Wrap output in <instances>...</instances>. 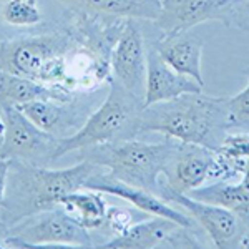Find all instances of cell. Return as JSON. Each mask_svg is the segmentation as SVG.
Returning <instances> with one entry per match:
<instances>
[{"mask_svg":"<svg viewBox=\"0 0 249 249\" xmlns=\"http://www.w3.org/2000/svg\"><path fill=\"white\" fill-rule=\"evenodd\" d=\"M226 100L201 91L143 107L135 133H161L164 138L216 151L228 130Z\"/></svg>","mask_w":249,"mask_h":249,"instance_id":"cell-1","label":"cell"},{"mask_svg":"<svg viewBox=\"0 0 249 249\" xmlns=\"http://www.w3.org/2000/svg\"><path fill=\"white\" fill-rule=\"evenodd\" d=\"M98 170L100 166L88 160L62 170L12 160L2 204V223L12 226L23 218L60 206L67 195L82 190Z\"/></svg>","mask_w":249,"mask_h":249,"instance_id":"cell-2","label":"cell"},{"mask_svg":"<svg viewBox=\"0 0 249 249\" xmlns=\"http://www.w3.org/2000/svg\"><path fill=\"white\" fill-rule=\"evenodd\" d=\"M176 140L166 138L161 143H146L133 138L116 140L82 150V160L96 166H107L113 178L131 186L158 193L160 176L173 153Z\"/></svg>","mask_w":249,"mask_h":249,"instance_id":"cell-3","label":"cell"},{"mask_svg":"<svg viewBox=\"0 0 249 249\" xmlns=\"http://www.w3.org/2000/svg\"><path fill=\"white\" fill-rule=\"evenodd\" d=\"M143 108V102L133 93L113 82L105 102L87 118L75 133L58 138L53 161L70 151H82L96 144L111 143L130 138L135 133L136 120Z\"/></svg>","mask_w":249,"mask_h":249,"instance_id":"cell-4","label":"cell"},{"mask_svg":"<svg viewBox=\"0 0 249 249\" xmlns=\"http://www.w3.org/2000/svg\"><path fill=\"white\" fill-rule=\"evenodd\" d=\"M70 47L71 38L67 34L0 42V70L65 88Z\"/></svg>","mask_w":249,"mask_h":249,"instance_id":"cell-5","label":"cell"},{"mask_svg":"<svg viewBox=\"0 0 249 249\" xmlns=\"http://www.w3.org/2000/svg\"><path fill=\"white\" fill-rule=\"evenodd\" d=\"M3 244L5 248H90L91 238L87 228L57 206L12 224Z\"/></svg>","mask_w":249,"mask_h":249,"instance_id":"cell-6","label":"cell"},{"mask_svg":"<svg viewBox=\"0 0 249 249\" xmlns=\"http://www.w3.org/2000/svg\"><path fill=\"white\" fill-rule=\"evenodd\" d=\"M3 122L5 140L0 156L34 164L53 161L58 138L38 128L18 107H3Z\"/></svg>","mask_w":249,"mask_h":249,"instance_id":"cell-7","label":"cell"},{"mask_svg":"<svg viewBox=\"0 0 249 249\" xmlns=\"http://www.w3.org/2000/svg\"><path fill=\"white\" fill-rule=\"evenodd\" d=\"M156 195L164 201L178 204L208 232L216 248H239L241 243V219L230 208L219 206L196 199L190 195L176 193L160 181Z\"/></svg>","mask_w":249,"mask_h":249,"instance_id":"cell-8","label":"cell"},{"mask_svg":"<svg viewBox=\"0 0 249 249\" xmlns=\"http://www.w3.org/2000/svg\"><path fill=\"white\" fill-rule=\"evenodd\" d=\"M236 0H161L155 25L163 35L191 30L210 20L230 22L234 15Z\"/></svg>","mask_w":249,"mask_h":249,"instance_id":"cell-9","label":"cell"},{"mask_svg":"<svg viewBox=\"0 0 249 249\" xmlns=\"http://www.w3.org/2000/svg\"><path fill=\"white\" fill-rule=\"evenodd\" d=\"M111 70L115 82L143 102L146 82V48L140 29L133 20H126L111 52Z\"/></svg>","mask_w":249,"mask_h":249,"instance_id":"cell-10","label":"cell"},{"mask_svg":"<svg viewBox=\"0 0 249 249\" xmlns=\"http://www.w3.org/2000/svg\"><path fill=\"white\" fill-rule=\"evenodd\" d=\"M214 151L199 144L176 142L164 166V186L176 193L190 195L211 178Z\"/></svg>","mask_w":249,"mask_h":249,"instance_id":"cell-11","label":"cell"},{"mask_svg":"<svg viewBox=\"0 0 249 249\" xmlns=\"http://www.w3.org/2000/svg\"><path fill=\"white\" fill-rule=\"evenodd\" d=\"M83 188L100 191V193H103V195H111V196H116V198H122L130 204H133L135 208H138V210L143 213H148V214H151V216L168 218V219L175 221V223L181 224L184 228H193V218L190 214H184L183 211H178V210H175V208H171L170 203L164 201L163 198H160L155 193L120 181V179L113 178L110 173H102L100 170L95 171L93 175L87 179Z\"/></svg>","mask_w":249,"mask_h":249,"instance_id":"cell-12","label":"cell"},{"mask_svg":"<svg viewBox=\"0 0 249 249\" xmlns=\"http://www.w3.org/2000/svg\"><path fill=\"white\" fill-rule=\"evenodd\" d=\"M203 85L195 80L184 77L175 71L155 47L148 48L146 52V82H144V96L143 107H150L153 103L168 102V100L178 98L186 93H201Z\"/></svg>","mask_w":249,"mask_h":249,"instance_id":"cell-13","label":"cell"},{"mask_svg":"<svg viewBox=\"0 0 249 249\" xmlns=\"http://www.w3.org/2000/svg\"><path fill=\"white\" fill-rule=\"evenodd\" d=\"M155 50L173 70L204 87L201 58L203 40L191 30L175 35H163L153 43Z\"/></svg>","mask_w":249,"mask_h":249,"instance_id":"cell-14","label":"cell"},{"mask_svg":"<svg viewBox=\"0 0 249 249\" xmlns=\"http://www.w3.org/2000/svg\"><path fill=\"white\" fill-rule=\"evenodd\" d=\"M179 228L184 226L168 218L153 216L151 219L133 223L128 230L116 234L113 239L103 243L102 248H171V239Z\"/></svg>","mask_w":249,"mask_h":249,"instance_id":"cell-15","label":"cell"},{"mask_svg":"<svg viewBox=\"0 0 249 249\" xmlns=\"http://www.w3.org/2000/svg\"><path fill=\"white\" fill-rule=\"evenodd\" d=\"M70 91L60 85H45L35 80L0 70V105L20 107L34 100L67 102Z\"/></svg>","mask_w":249,"mask_h":249,"instance_id":"cell-16","label":"cell"},{"mask_svg":"<svg viewBox=\"0 0 249 249\" xmlns=\"http://www.w3.org/2000/svg\"><path fill=\"white\" fill-rule=\"evenodd\" d=\"M73 10L87 15L116 18H140L155 22L158 18L161 0H58Z\"/></svg>","mask_w":249,"mask_h":249,"instance_id":"cell-17","label":"cell"},{"mask_svg":"<svg viewBox=\"0 0 249 249\" xmlns=\"http://www.w3.org/2000/svg\"><path fill=\"white\" fill-rule=\"evenodd\" d=\"M103 193L82 188L62 199L60 206L65 210L78 224L87 230H96L107 223L108 206L103 199Z\"/></svg>","mask_w":249,"mask_h":249,"instance_id":"cell-18","label":"cell"},{"mask_svg":"<svg viewBox=\"0 0 249 249\" xmlns=\"http://www.w3.org/2000/svg\"><path fill=\"white\" fill-rule=\"evenodd\" d=\"M22 113L32 120L43 131L53 135L62 130L63 126L70 124V111L63 107V102L57 100H34L18 107Z\"/></svg>","mask_w":249,"mask_h":249,"instance_id":"cell-19","label":"cell"},{"mask_svg":"<svg viewBox=\"0 0 249 249\" xmlns=\"http://www.w3.org/2000/svg\"><path fill=\"white\" fill-rule=\"evenodd\" d=\"M2 18L14 27H34L42 22L37 0H9L2 7Z\"/></svg>","mask_w":249,"mask_h":249,"instance_id":"cell-20","label":"cell"},{"mask_svg":"<svg viewBox=\"0 0 249 249\" xmlns=\"http://www.w3.org/2000/svg\"><path fill=\"white\" fill-rule=\"evenodd\" d=\"M226 122L230 128L249 126V73L248 83L238 95L226 100Z\"/></svg>","mask_w":249,"mask_h":249,"instance_id":"cell-21","label":"cell"},{"mask_svg":"<svg viewBox=\"0 0 249 249\" xmlns=\"http://www.w3.org/2000/svg\"><path fill=\"white\" fill-rule=\"evenodd\" d=\"M133 214L130 211H123L118 210V208H108V214H107V223H110L111 230H113L116 234L123 232L124 230L133 224Z\"/></svg>","mask_w":249,"mask_h":249,"instance_id":"cell-22","label":"cell"},{"mask_svg":"<svg viewBox=\"0 0 249 249\" xmlns=\"http://www.w3.org/2000/svg\"><path fill=\"white\" fill-rule=\"evenodd\" d=\"M12 160L0 156V208L3 204V198H5L7 181H9V171H10Z\"/></svg>","mask_w":249,"mask_h":249,"instance_id":"cell-23","label":"cell"},{"mask_svg":"<svg viewBox=\"0 0 249 249\" xmlns=\"http://www.w3.org/2000/svg\"><path fill=\"white\" fill-rule=\"evenodd\" d=\"M3 140H5V122H3V107L0 105V151L3 146Z\"/></svg>","mask_w":249,"mask_h":249,"instance_id":"cell-24","label":"cell"},{"mask_svg":"<svg viewBox=\"0 0 249 249\" xmlns=\"http://www.w3.org/2000/svg\"><path fill=\"white\" fill-rule=\"evenodd\" d=\"M241 3H243V9L246 10V14H248V17H249V0H239Z\"/></svg>","mask_w":249,"mask_h":249,"instance_id":"cell-25","label":"cell"},{"mask_svg":"<svg viewBox=\"0 0 249 249\" xmlns=\"http://www.w3.org/2000/svg\"><path fill=\"white\" fill-rule=\"evenodd\" d=\"M0 248H5V244H3V239H0Z\"/></svg>","mask_w":249,"mask_h":249,"instance_id":"cell-26","label":"cell"}]
</instances>
